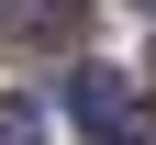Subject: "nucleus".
I'll return each mask as SVG.
<instances>
[{"label":"nucleus","instance_id":"obj_1","mask_svg":"<svg viewBox=\"0 0 156 145\" xmlns=\"http://www.w3.org/2000/svg\"><path fill=\"white\" fill-rule=\"evenodd\" d=\"M67 112L89 123V134H112V123L134 112V89H123V78H112V67H78V78H67Z\"/></svg>","mask_w":156,"mask_h":145},{"label":"nucleus","instance_id":"obj_2","mask_svg":"<svg viewBox=\"0 0 156 145\" xmlns=\"http://www.w3.org/2000/svg\"><path fill=\"white\" fill-rule=\"evenodd\" d=\"M23 34H34V45H67V34H78V0H23Z\"/></svg>","mask_w":156,"mask_h":145},{"label":"nucleus","instance_id":"obj_3","mask_svg":"<svg viewBox=\"0 0 156 145\" xmlns=\"http://www.w3.org/2000/svg\"><path fill=\"white\" fill-rule=\"evenodd\" d=\"M0 145H45V123H34V100H0Z\"/></svg>","mask_w":156,"mask_h":145},{"label":"nucleus","instance_id":"obj_4","mask_svg":"<svg viewBox=\"0 0 156 145\" xmlns=\"http://www.w3.org/2000/svg\"><path fill=\"white\" fill-rule=\"evenodd\" d=\"M101 145H156V112H145V100H134V112H123V123H112V134H101Z\"/></svg>","mask_w":156,"mask_h":145},{"label":"nucleus","instance_id":"obj_5","mask_svg":"<svg viewBox=\"0 0 156 145\" xmlns=\"http://www.w3.org/2000/svg\"><path fill=\"white\" fill-rule=\"evenodd\" d=\"M134 11H156V0H134Z\"/></svg>","mask_w":156,"mask_h":145}]
</instances>
